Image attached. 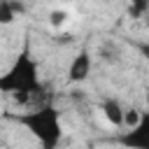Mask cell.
<instances>
[{
  "mask_svg": "<svg viewBox=\"0 0 149 149\" xmlns=\"http://www.w3.org/2000/svg\"><path fill=\"white\" fill-rule=\"evenodd\" d=\"M88 74H91V54L84 49V51H79V54L72 58V63H70V68H68V79L74 81V84H79V81H84Z\"/></svg>",
  "mask_w": 149,
  "mask_h": 149,
  "instance_id": "cell-3",
  "label": "cell"
},
{
  "mask_svg": "<svg viewBox=\"0 0 149 149\" xmlns=\"http://www.w3.org/2000/svg\"><path fill=\"white\" fill-rule=\"evenodd\" d=\"M98 54H100V58H102L105 63H119V61H121V51H119V47L112 44V42H105Z\"/></svg>",
  "mask_w": 149,
  "mask_h": 149,
  "instance_id": "cell-6",
  "label": "cell"
},
{
  "mask_svg": "<svg viewBox=\"0 0 149 149\" xmlns=\"http://www.w3.org/2000/svg\"><path fill=\"white\" fill-rule=\"evenodd\" d=\"M14 19H16V12H14L12 0H2V2H0V21L7 26V23H12Z\"/></svg>",
  "mask_w": 149,
  "mask_h": 149,
  "instance_id": "cell-8",
  "label": "cell"
},
{
  "mask_svg": "<svg viewBox=\"0 0 149 149\" xmlns=\"http://www.w3.org/2000/svg\"><path fill=\"white\" fill-rule=\"evenodd\" d=\"M123 142L126 144H137V147H149V112H144L140 123L128 130V137Z\"/></svg>",
  "mask_w": 149,
  "mask_h": 149,
  "instance_id": "cell-5",
  "label": "cell"
},
{
  "mask_svg": "<svg viewBox=\"0 0 149 149\" xmlns=\"http://www.w3.org/2000/svg\"><path fill=\"white\" fill-rule=\"evenodd\" d=\"M144 112H140L137 107H126V114H123V128H135L140 123Z\"/></svg>",
  "mask_w": 149,
  "mask_h": 149,
  "instance_id": "cell-7",
  "label": "cell"
},
{
  "mask_svg": "<svg viewBox=\"0 0 149 149\" xmlns=\"http://www.w3.org/2000/svg\"><path fill=\"white\" fill-rule=\"evenodd\" d=\"M65 19H68L65 12H51V23H54V26H63Z\"/></svg>",
  "mask_w": 149,
  "mask_h": 149,
  "instance_id": "cell-9",
  "label": "cell"
},
{
  "mask_svg": "<svg viewBox=\"0 0 149 149\" xmlns=\"http://www.w3.org/2000/svg\"><path fill=\"white\" fill-rule=\"evenodd\" d=\"M0 86L5 93L14 95L16 100L21 102H30V100H37L40 91H42V84H40V77H37V65L35 61L28 56V54H21L19 61L14 63V68L0 79Z\"/></svg>",
  "mask_w": 149,
  "mask_h": 149,
  "instance_id": "cell-1",
  "label": "cell"
},
{
  "mask_svg": "<svg viewBox=\"0 0 149 149\" xmlns=\"http://www.w3.org/2000/svg\"><path fill=\"white\" fill-rule=\"evenodd\" d=\"M19 123H23L47 149L56 147L61 140V119H58V112L49 105H37L35 109L21 114Z\"/></svg>",
  "mask_w": 149,
  "mask_h": 149,
  "instance_id": "cell-2",
  "label": "cell"
},
{
  "mask_svg": "<svg viewBox=\"0 0 149 149\" xmlns=\"http://www.w3.org/2000/svg\"><path fill=\"white\" fill-rule=\"evenodd\" d=\"M137 49H140V54L144 56V61L149 63V42H142V44H137Z\"/></svg>",
  "mask_w": 149,
  "mask_h": 149,
  "instance_id": "cell-10",
  "label": "cell"
},
{
  "mask_svg": "<svg viewBox=\"0 0 149 149\" xmlns=\"http://www.w3.org/2000/svg\"><path fill=\"white\" fill-rule=\"evenodd\" d=\"M100 112H102V116H105L112 126L123 128V114H126V107H123L116 98H105L102 105H100Z\"/></svg>",
  "mask_w": 149,
  "mask_h": 149,
  "instance_id": "cell-4",
  "label": "cell"
}]
</instances>
